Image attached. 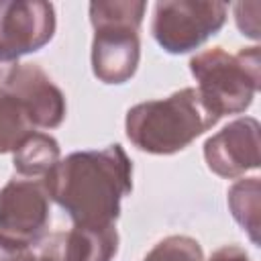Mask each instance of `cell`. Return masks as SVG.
<instances>
[{"mask_svg": "<svg viewBox=\"0 0 261 261\" xmlns=\"http://www.w3.org/2000/svg\"><path fill=\"white\" fill-rule=\"evenodd\" d=\"M61 159V149L55 137L49 133H33L29 135L12 153L14 171L22 177L35 179L45 177Z\"/></svg>", "mask_w": 261, "mask_h": 261, "instance_id": "cell-11", "label": "cell"}, {"mask_svg": "<svg viewBox=\"0 0 261 261\" xmlns=\"http://www.w3.org/2000/svg\"><path fill=\"white\" fill-rule=\"evenodd\" d=\"M0 75H2V67H0Z\"/></svg>", "mask_w": 261, "mask_h": 261, "instance_id": "cell-16", "label": "cell"}, {"mask_svg": "<svg viewBox=\"0 0 261 261\" xmlns=\"http://www.w3.org/2000/svg\"><path fill=\"white\" fill-rule=\"evenodd\" d=\"M67 104L55 82L35 63H12L0 75V153L16 147L37 128H57Z\"/></svg>", "mask_w": 261, "mask_h": 261, "instance_id": "cell-2", "label": "cell"}, {"mask_svg": "<svg viewBox=\"0 0 261 261\" xmlns=\"http://www.w3.org/2000/svg\"><path fill=\"white\" fill-rule=\"evenodd\" d=\"M41 181L49 200L63 208L75 226H110L120 216L122 198L133 190V161L118 143L73 151Z\"/></svg>", "mask_w": 261, "mask_h": 261, "instance_id": "cell-1", "label": "cell"}, {"mask_svg": "<svg viewBox=\"0 0 261 261\" xmlns=\"http://www.w3.org/2000/svg\"><path fill=\"white\" fill-rule=\"evenodd\" d=\"M147 2L98 0L90 2V22L94 27L92 71L102 84L120 86L128 82L141 61L139 29Z\"/></svg>", "mask_w": 261, "mask_h": 261, "instance_id": "cell-4", "label": "cell"}, {"mask_svg": "<svg viewBox=\"0 0 261 261\" xmlns=\"http://www.w3.org/2000/svg\"><path fill=\"white\" fill-rule=\"evenodd\" d=\"M218 120L196 88H181L167 98L147 100L128 108L124 130L139 151L173 155L192 145Z\"/></svg>", "mask_w": 261, "mask_h": 261, "instance_id": "cell-3", "label": "cell"}, {"mask_svg": "<svg viewBox=\"0 0 261 261\" xmlns=\"http://www.w3.org/2000/svg\"><path fill=\"white\" fill-rule=\"evenodd\" d=\"M0 261H41L33 247L0 234Z\"/></svg>", "mask_w": 261, "mask_h": 261, "instance_id": "cell-14", "label": "cell"}, {"mask_svg": "<svg viewBox=\"0 0 261 261\" xmlns=\"http://www.w3.org/2000/svg\"><path fill=\"white\" fill-rule=\"evenodd\" d=\"M226 14L228 4L218 0H161L153 6L151 33L165 53L184 55L214 37Z\"/></svg>", "mask_w": 261, "mask_h": 261, "instance_id": "cell-6", "label": "cell"}, {"mask_svg": "<svg viewBox=\"0 0 261 261\" xmlns=\"http://www.w3.org/2000/svg\"><path fill=\"white\" fill-rule=\"evenodd\" d=\"M190 71L202 100L218 118L241 114L253 104L261 84V51L257 45L239 53L204 49L190 59Z\"/></svg>", "mask_w": 261, "mask_h": 261, "instance_id": "cell-5", "label": "cell"}, {"mask_svg": "<svg viewBox=\"0 0 261 261\" xmlns=\"http://www.w3.org/2000/svg\"><path fill=\"white\" fill-rule=\"evenodd\" d=\"M51 222V200L39 179H10L0 188V234L29 247L41 245Z\"/></svg>", "mask_w": 261, "mask_h": 261, "instance_id": "cell-8", "label": "cell"}, {"mask_svg": "<svg viewBox=\"0 0 261 261\" xmlns=\"http://www.w3.org/2000/svg\"><path fill=\"white\" fill-rule=\"evenodd\" d=\"M226 204L237 224L249 234L253 245H259L261 230V181L259 177L237 179L226 194Z\"/></svg>", "mask_w": 261, "mask_h": 261, "instance_id": "cell-12", "label": "cell"}, {"mask_svg": "<svg viewBox=\"0 0 261 261\" xmlns=\"http://www.w3.org/2000/svg\"><path fill=\"white\" fill-rule=\"evenodd\" d=\"M55 6L45 0H0V63L49 45L55 35Z\"/></svg>", "mask_w": 261, "mask_h": 261, "instance_id": "cell-7", "label": "cell"}, {"mask_svg": "<svg viewBox=\"0 0 261 261\" xmlns=\"http://www.w3.org/2000/svg\"><path fill=\"white\" fill-rule=\"evenodd\" d=\"M208 261H251L247 251L239 245H224L220 249H216Z\"/></svg>", "mask_w": 261, "mask_h": 261, "instance_id": "cell-15", "label": "cell"}, {"mask_svg": "<svg viewBox=\"0 0 261 261\" xmlns=\"http://www.w3.org/2000/svg\"><path fill=\"white\" fill-rule=\"evenodd\" d=\"M118 230L110 226H75L43 239L41 261H112L118 253Z\"/></svg>", "mask_w": 261, "mask_h": 261, "instance_id": "cell-10", "label": "cell"}, {"mask_svg": "<svg viewBox=\"0 0 261 261\" xmlns=\"http://www.w3.org/2000/svg\"><path fill=\"white\" fill-rule=\"evenodd\" d=\"M143 261H204V251L196 239L171 234L159 241Z\"/></svg>", "mask_w": 261, "mask_h": 261, "instance_id": "cell-13", "label": "cell"}, {"mask_svg": "<svg viewBox=\"0 0 261 261\" xmlns=\"http://www.w3.org/2000/svg\"><path fill=\"white\" fill-rule=\"evenodd\" d=\"M259 120L253 116H241L222 126L216 135L204 143V159L212 173L234 179L253 171L261 163Z\"/></svg>", "mask_w": 261, "mask_h": 261, "instance_id": "cell-9", "label": "cell"}]
</instances>
